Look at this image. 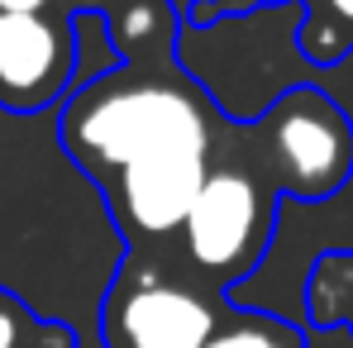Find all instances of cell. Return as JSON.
I'll use <instances>...</instances> for the list:
<instances>
[{
  "label": "cell",
  "mask_w": 353,
  "mask_h": 348,
  "mask_svg": "<svg viewBox=\"0 0 353 348\" xmlns=\"http://www.w3.org/2000/svg\"><path fill=\"white\" fill-rule=\"evenodd\" d=\"M58 143L101 186L129 163L158 153H181V148L220 153L215 101L205 86L176 76L172 62L168 67L119 62L72 86V96L58 110Z\"/></svg>",
  "instance_id": "obj_1"
},
{
  "label": "cell",
  "mask_w": 353,
  "mask_h": 348,
  "mask_svg": "<svg viewBox=\"0 0 353 348\" xmlns=\"http://www.w3.org/2000/svg\"><path fill=\"white\" fill-rule=\"evenodd\" d=\"M239 158L292 201H330L353 176V119L320 86L282 91L253 124L239 129Z\"/></svg>",
  "instance_id": "obj_2"
},
{
  "label": "cell",
  "mask_w": 353,
  "mask_h": 348,
  "mask_svg": "<svg viewBox=\"0 0 353 348\" xmlns=\"http://www.w3.org/2000/svg\"><path fill=\"white\" fill-rule=\"evenodd\" d=\"M277 205H282V196L243 158L215 153L210 172L176 229L191 282H201L215 296H230L243 287L258 272V263L268 258V243L277 229Z\"/></svg>",
  "instance_id": "obj_3"
},
{
  "label": "cell",
  "mask_w": 353,
  "mask_h": 348,
  "mask_svg": "<svg viewBox=\"0 0 353 348\" xmlns=\"http://www.w3.org/2000/svg\"><path fill=\"white\" fill-rule=\"evenodd\" d=\"M225 296L181 277L176 267L129 253L96 305V344L101 348H201L210 339Z\"/></svg>",
  "instance_id": "obj_4"
},
{
  "label": "cell",
  "mask_w": 353,
  "mask_h": 348,
  "mask_svg": "<svg viewBox=\"0 0 353 348\" xmlns=\"http://www.w3.org/2000/svg\"><path fill=\"white\" fill-rule=\"evenodd\" d=\"M77 86V34L58 10L0 14V110L39 115L62 105Z\"/></svg>",
  "instance_id": "obj_5"
},
{
  "label": "cell",
  "mask_w": 353,
  "mask_h": 348,
  "mask_svg": "<svg viewBox=\"0 0 353 348\" xmlns=\"http://www.w3.org/2000/svg\"><path fill=\"white\" fill-rule=\"evenodd\" d=\"M301 315L305 329H344L353 339V248H330L310 263Z\"/></svg>",
  "instance_id": "obj_6"
},
{
  "label": "cell",
  "mask_w": 353,
  "mask_h": 348,
  "mask_svg": "<svg viewBox=\"0 0 353 348\" xmlns=\"http://www.w3.org/2000/svg\"><path fill=\"white\" fill-rule=\"evenodd\" d=\"M201 348H310V329L301 320H292V315L225 300L210 339Z\"/></svg>",
  "instance_id": "obj_7"
},
{
  "label": "cell",
  "mask_w": 353,
  "mask_h": 348,
  "mask_svg": "<svg viewBox=\"0 0 353 348\" xmlns=\"http://www.w3.org/2000/svg\"><path fill=\"white\" fill-rule=\"evenodd\" d=\"M301 10V53L315 67H334L353 53V0H296Z\"/></svg>",
  "instance_id": "obj_8"
},
{
  "label": "cell",
  "mask_w": 353,
  "mask_h": 348,
  "mask_svg": "<svg viewBox=\"0 0 353 348\" xmlns=\"http://www.w3.org/2000/svg\"><path fill=\"white\" fill-rule=\"evenodd\" d=\"M0 348H81V334L67 320L39 315L19 291L0 287Z\"/></svg>",
  "instance_id": "obj_9"
},
{
  "label": "cell",
  "mask_w": 353,
  "mask_h": 348,
  "mask_svg": "<svg viewBox=\"0 0 353 348\" xmlns=\"http://www.w3.org/2000/svg\"><path fill=\"white\" fill-rule=\"evenodd\" d=\"M101 5L105 0H0V14L5 10H58V14H77V10H101Z\"/></svg>",
  "instance_id": "obj_10"
}]
</instances>
